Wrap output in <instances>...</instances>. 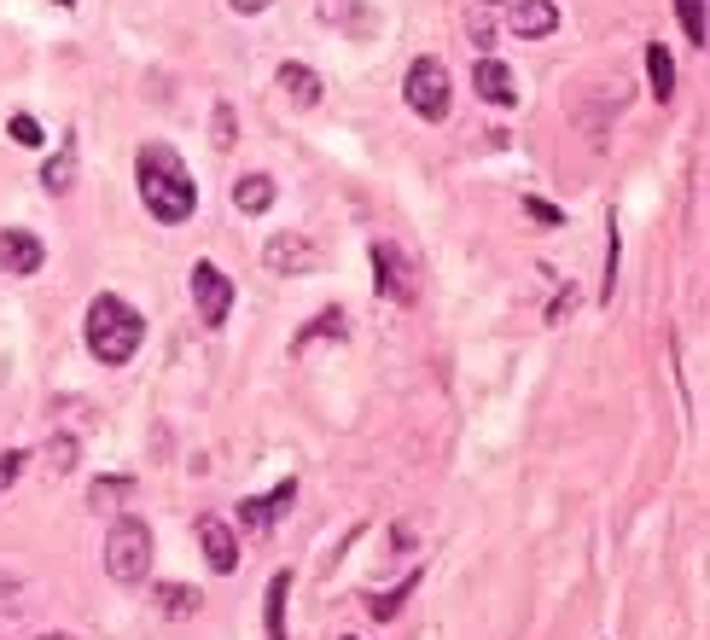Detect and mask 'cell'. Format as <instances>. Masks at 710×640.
I'll use <instances>...</instances> for the list:
<instances>
[{
  "label": "cell",
  "instance_id": "5b68a950",
  "mask_svg": "<svg viewBox=\"0 0 710 640\" xmlns=\"http://www.w3.org/2000/svg\"><path fill=\"white\" fill-rule=\"evenodd\" d=\"M193 309H198L205 326H221L227 309H234V279H227L210 256H198V263H193Z\"/></svg>",
  "mask_w": 710,
  "mask_h": 640
},
{
  "label": "cell",
  "instance_id": "7a4b0ae2",
  "mask_svg": "<svg viewBox=\"0 0 710 640\" xmlns=\"http://www.w3.org/2000/svg\"><path fill=\"white\" fill-rule=\"evenodd\" d=\"M82 338L106 367H122V362H135V349L146 338V321H140L135 303H122V297H93L88 321H82Z\"/></svg>",
  "mask_w": 710,
  "mask_h": 640
},
{
  "label": "cell",
  "instance_id": "52a82bcc",
  "mask_svg": "<svg viewBox=\"0 0 710 640\" xmlns=\"http://www.w3.org/2000/svg\"><path fill=\"white\" fill-rule=\"evenodd\" d=\"M198 548H205V565L216 577H234L239 571V535L227 530V519H216V512L198 519Z\"/></svg>",
  "mask_w": 710,
  "mask_h": 640
},
{
  "label": "cell",
  "instance_id": "8fae6325",
  "mask_svg": "<svg viewBox=\"0 0 710 640\" xmlns=\"http://www.w3.org/2000/svg\"><path fill=\"white\" fill-rule=\"evenodd\" d=\"M292 501H297V483H280L274 495H250V501H239V519H245L250 530H268L274 519H286V512H292Z\"/></svg>",
  "mask_w": 710,
  "mask_h": 640
},
{
  "label": "cell",
  "instance_id": "6da1fadb",
  "mask_svg": "<svg viewBox=\"0 0 710 640\" xmlns=\"http://www.w3.org/2000/svg\"><path fill=\"white\" fill-rule=\"evenodd\" d=\"M135 181H140L146 210L158 216V221H187V216L198 210V187H193V175H187V164H181V151L164 146V140L140 146Z\"/></svg>",
  "mask_w": 710,
  "mask_h": 640
},
{
  "label": "cell",
  "instance_id": "484cf974",
  "mask_svg": "<svg viewBox=\"0 0 710 640\" xmlns=\"http://www.w3.org/2000/svg\"><path fill=\"white\" fill-rule=\"evenodd\" d=\"M12 611H18V582L0 571V618H12Z\"/></svg>",
  "mask_w": 710,
  "mask_h": 640
},
{
  "label": "cell",
  "instance_id": "ac0fdd59",
  "mask_svg": "<svg viewBox=\"0 0 710 640\" xmlns=\"http://www.w3.org/2000/svg\"><path fill=\"white\" fill-rule=\"evenodd\" d=\"M41 181H47V193H70V181H76V140L59 146V158L41 169Z\"/></svg>",
  "mask_w": 710,
  "mask_h": 640
},
{
  "label": "cell",
  "instance_id": "e0dca14e",
  "mask_svg": "<svg viewBox=\"0 0 710 640\" xmlns=\"http://www.w3.org/2000/svg\"><path fill=\"white\" fill-rule=\"evenodd\" d=\"M135 495V477H99V483H88V506L93 512H111L117 501H129Z\"/></svg>",
  "mask_w": 710,
  "mask_h": 640
},
{
  "label": "cell",
  "instance_id": "1f68e13d",
  "mask_svg": "<svg viewBox=\"0 0 710 640\" xmlns=\"http://www.w3.org/2000/svg\"><path fill=\"white\" fill-rule=\"evenodd\" d=\"M59 7H70V0H59Z\"/></svg>",
  "mask_w": 710,
  "mask_h": 640
},
{
  "label": "cell",
  "instance_id": "4dcf8cb0",
  "mask_svg": "<svg viewBox=\"0 0 710 640\" xmlns=\"http://www.w3.org/2000/svg\"><path fill=\"white\" fill-rule=\"evenodd\" d=\"M477 7H495V0H477Z\"/></svg>",
  "mask_w": 710,
  "mask_h": 640
},
{
  "label": "cell",
  "instance_id": "7402d4cb",
  "mask_svg": "<svg viewBox=\"0 0 710 640\" xmlns=\"http://www.w3.org/2000/svg\"><path fill=\"white\" fill-rule=\"evenodd\" d=\"M234 140H239V117L227 111V106H216V111H210V146H221V151H227Z\"/></svg>",
  "mask_w": 710,
  "mask_h": 640
},
{
  "label": "cell",
  "instance_id": "4316f807",
  "mask_svg": "<svg viewBox=\"0 0 710 640\" xmlns=\"http://www.w3.org/2000/svg\"><path fill=\"white\" fill-rule=\"evenodd\" d=\"M571 303H576V292L565 286L560 297H553V303H548V321H565V315H571Z\"/></svg>",
  "mask_w": 710,
  "mask_h": 640
},
{
  "label": "cell",
  "instance_id": "44dd1931",
  "mask_svg": "<svg viewBox=\"0 0 710 640\" xmlns=\"http://www.w3.org/2000/svg\"><path fill=\"white\" fill-rule=\"evenodd\" d=\"M676 18H681V30H688V41L704 47V0H676Z\"/></svg>",
  "mask_w": 710,
  "mask_h": 640
},
{
  "label": "cell",
  "instance_id": "d4e9b609",
  "mask_svg": "<svg viewBox=\"0 0 710 640\" xmlns=\"http://www.w3.org/2000/svg\"><path fill=\"white\" fill-rule=\"evenodd\" d=\"M524 210H530V216H536V221H548V227H560V221H565V216H560V210H553V204H548V198H524Z\"/></svg>",
  "mask_w": 710,
  "mask_h": 640
},
{
  "label": "cell",
  "instance_id": "277c9868",
  "mask_svg": "<svg viewBox=\"0 0 710 640\" xmlns=\"http://www.w3.org/2000/svg\"><path fill=\"white\" fill-rule=\"evenodd\" d=\"M402 99H408V111H414V117L443 122V117H448V99H454V88H448V65H443V59H414L408 76H402Z\"/></svg>",
  "mask_w": 710,
  "mask_h": 640
},
{
  "label": "cell",
  "instance_id": "d6986e66",
  "mask_svg": "<svg viewBox=\"0 0 710 640\" xmlns=\"http://www.w3.org/2000/svg\"><path fill=\"white\" fill-rule=\"evenodd\" d=\"M158 611H164V618H193V611H198V588L164 582V588H158Z\"/></svg>",
  "mask_w": 710,
  "mask_h": 640
},
{
  "label": "cell",
  "instance_id": "ffe728a7",
  "mask_svg": "<svg viewBox=\"0 0 710 640\" xmlns=\"http://www.w3.org/2000/svg\"><path fill=\"white\" fill-rule=\"evenodd\" d=\"M414 582H420V571H414L408 582H402V588H391V594H373V605H367V611H373V618H378V623H391V618H396V611H402V600H408V594H414Z\"/></svg>",
  "mask_w": 710,
  "mask_h": 640
},
{
  "label": "cell",
  "instance_id": "8992f818",
  "mask_svg": "<svg viewBox=\"0 0 710 640\" xmlns=\"http://www.w3.org/2000/svg\"><path fill=\"white\" fill-rule=\"evenodd\" d=\"M263 263H268V274L297 279V274H315L321 250H315V239H303V234H274V239L263 245Z\"/></svg>",
  "mask_w": 710,
  "mask_h": 640
},
{
  "label": "cell",
  "instance_id": "ba28073f",
  "mask_svg": "<svg viewBox=\"0 0 710 640\" xmlns=\"http://www.w3.org/2000/svg\"><path fill=\"white\" fill-rule=\"evenodd\" d=\"M373 263H378V292H385L391 303H414L420 279H414V263L402 256L396 245H373Z\"/></svg>",
  "mask_w": 710,
  "mask_h": 640
},
{
  "label": "cell",
  "instance_id": "5bb4252c",
  "mask_svg": "<svg viewBox=\"0 0 710 640\" xmlns=\"http://www.w3.org/2000/svg\"><path fill=\"white\" fill-rule=\"evenodd\" d=\"M286 594H292V571H274L268 594H263V623H268V640H286Z\"/></svg>",
  "mask_w": 710,
  "mask_h": 640
},
{
  "label": "cell",
  "instance_id": "9a60e30c",
  "mask_svg": "<svg viewBox=\"0 0 710 640\" xmlns=\"http://www.w3.org/2000/svg\"><path fill=\"white\" fill-rule=\"evenodd\" d=\"M647 76H652V99H658V106H670V99H676V65H670V53L658 41H647Z\"/></svg>",
  "mask_w": 710,
  "mask_h": 640
},
{
  "label": "cell",
  "instance_id": "cb8c5ba5",
  "mask_svg": "<svg viewBox=\"0 0 710 640\" xmlns=\"http://www.w3.org/2000/svg\"><path fill=\"white\" fill-rule=\"evenodd\" d=\"M12 140H18V146H41L47 135H41V122H36V117H23V111H18V117H12Z\"/></svg>",
  "mask_w": 710,
  "mask_h": 640
},
{
  "label": "cell",
  "instance_id": "f1b7e54d",
  "mask_svg": "<svg viewBox=\"0 0 710 640\" xmlns=\"http://www.w3.org/2000/svg\"><path fill=\"white\" fill-rule=\"evenodd\" d=\"M227 7L245 12V18H257V12H268V7H274V0H227Z\"/></svg>",
  "mask_w": 710,
  "mask_h": 640
},
{
  "label": "cell",
  "instance_id": "83f0119b",
  "mask_svg": "<svg viewBox=\"0 0 710 640\" xmlns=\"http://www.w3.org/2000/svg\"><path fill=\"white\" fill-rule=\"evenodd\" d=\"M23 460H30V454H0V490H7V483L18 477V466H23Z\"/></svg>",
  "mask_w": 710,
  "mask_h": 640
},
{
  "label": "cell",
  "instance_id": "603a6c76",
  "mask_svg": "<svg viewBox=\"0 0 710 640\" xmlns=\"http://www.w3.org/2000/svg\"><path fill=\"white\" fill-rule=\"evenodd\" d=\"M70 460H76V443H70V437H53V443H47V472H70Z\"/></svg>",
  "mask_w": 710,
  "mask_h": 640
},
{
  "label": "cell",
  "instance_id": "3957f363",
  "mask_svg": "<svg viewBox=\"0 0 710 640\" xmlns=\"http://www.w3.org/2000/svg\"><path fill=\"white\" fill-rule=\"evenodd\" d=\"M106 577L122 582V588L151 577V530H146V519H135V512L117 519L111 535H106Z\"/></svg>",
  "mask_w": 710,
  "mask_h": 640
},
{
  "label": "cell",
  "instance_id": "4fadbf2b",
  "mask_svg": "<svg viewBox=\"0 0 710 640\" xmlns=\"http://www.w3.org/2000/svg\"><path fill=\"white\" fill-rule=\"evenodd\" d=\"M472 88H477V99H490V106H513V70L501 59H477Z\"/></svg>",
  "mask_w": 710,
  "mask_h": 640
},
{
  "label": "cell",
  "instance_id": "7c38bea8",
  "mask_svg": "<svg viewBox=\"0 0 710 640\" xmlns=\"http://www.w3.org/2000/svg\"><path fill=\"white\" fill-rule=\"evenodd\" d=\"M274 82H280L286 99H292V106H303V111L321 106V93H326V82H321L309 65H280V70H274Z\"/></svg>",
  "mask_w": 710,
  "mask_h": 640
},
{
  "label": "cell",
  "instance_id": "f546056e",
  "mask_svg": "<svg viewBox=\"0 0 710 640\" xmlns=\"http://www.w3.org/2000/svg\"><path fill=\"white\" fill-rule=\"evenodd\" d=\"M41 640H70V634H41Z\"/></svg>",
  "mask_w": 710,
  "mask_h": 640
},
{
  "label": "cell",
  "instance_id": "2e32d148",
  "mask_svg": "<svg viewBox=\"0 0 710 640\" xmlns=\"http://www.w3.org/2000/svg\"><path fill=\"white\" fill-rule=\"evenodd\" d=\"M234 204L245 216H263L274 204V181H268V175H239V181H234Z\"/></svg>",
  "mask_w": 710,
  "mask_h": 640
},
{
  "label": "cell",
  "instance_id": "9c48e42d",
  "mask_svg": "<svg viewBox=\"0 0 710 640\" xmlns=\"http://www.w3.org/2000/svg\"><path fill=\"white\" fill-rule=\"evenodd\" d=\"M41 263H47V250L30 227H0V268L30 279V274H41Z\"/></svg>",
  "mask_w": 710,
  "mask_h": 640
},
{
  "label": "cell",
  "instance_id": "30bf717a",
  "mask_svg": "<svg viewBox=\"0 0 710 640\" xmlns=\"http://www.w3.org/2000/svg\"><path fill=\"white\" fill-rule=\"evenodd\" d=\"M506 30L536 41V36H553L560 30V7L553 0H513V12H506Z\"/></svg>",
  "mask_w": 710,
  "mask_h": 640
}]
</instances>
